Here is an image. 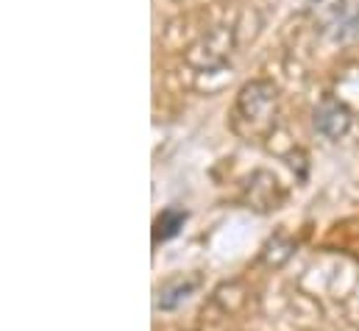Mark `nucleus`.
Returning a JSON list of instances; mask_svg holds the SVG:
<instances>
[{
	"instance_id": "1",
	"label": "nucleus",
	"mask_w": 359,
	"mask_h": 331,
	"mask_svg": "<svg viewBox=\"0 0 359 331\" xmlns=\"http://www.w3.org/2000/svg\"><path fill=\"white\" fill-rule=\"evenodd\" d=\"M273 112H276V89L265 81L248 83L234 106V128L243 131V126L248 123L243 137L257 140L273 128Z\"/></svg>"
},
{
	"instance_id": "3",
	"label": "nucleus",
	"mask_w": 359,
	"mask_h": 331,
	"mask_svg": "<svg viewBox=\"0 0 359 331\" xmlns=\"http://www.w3.org/2000/svg\"><path fill=\"white\" fill-rule=\"evenodd\" d=\"M198 284H201L198 276H176V278H168V281L159 287V292H156V309L170 312V309L181 306V304L198 290Z\"/></svg>"
},
{
	"instance_id": "2",
	"label": "nucleus",
	"mask_w": 359,
	"mask_h": 331,
	"mask_svg": "<svg viewBox=\"0 0 359 331\" xmlns=\"http://www.w3.org/2000/svg\"><path fill=\"white\" fill-rule=\"evenodd\" d=\"M351 126V114L346 106H340L337 100H323L318 109H315V128L329 137V140H337L348 131Z\"/></svg>"
},
{
	"instance_id": "4",
	"label": "nucleus",
	"mask_w": 359,
	"mask_h": 331,
	"mask_svg": "<svg viewBox=\"0 0 359 331\" xmlns=\"http://www.w3.org/2000/svg\"><path fill=\"white\" fill-rule=\"evenodd\" d=\"M278 201H281V189H278V181L265 173V184H257V175L254 181H248V203L259 212H270V209H278Z\"/></svg>"
},
{
	"instance_id": "5",
	"label": "nucleus",
	"mask_w": 359,
	"mask_h": 331,
	"mask_svg": "<svg viewBox=\"0 0 359 331\" xmlns=\"http://www.w3.org/2000/svg\"><path fill=\"white\" fill-rule=\"evenodd\" d=\"M184 223H187V212H184V209H179V206L165 209V212L156 217V223H154V245L173 240L181 229H184Z\"/></svg>"
}]
</instances>
